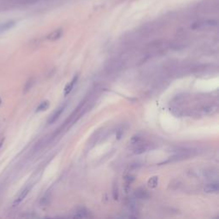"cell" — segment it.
I'll return each instance as SVG.
<instances>
[{"label": "cell", "mask_w": 219, "mask_h": 219, "mask_svg": "<svg viewBox=\"0 0 219 219\" xmlns=\"http://www.w3.org/2000/svg\"><path fill=\"white\" fill-rule=\"evenodd\" d=\"M218 21L215 20H207L201 22H197L193 25V28H202V27H212V26H217Z\"/></svg>", "instance_id": "cell-1"}, {"label": "cell", "mask_w": 219, "mask_h": 219, "mask_svg": "<svg viewBox=\"0 0 219 219\" xmlns=\"http://www.w3.org/2000/svg\"><path fill=\"white\" fill-rule=\"evenodd\" d=\"M113 197H114V200H117L118 198V188L116 184H114L113 186Z\"/></svg>", "instance_id": "cell-13"}, {"label": "cell", "mask_w": 219, "mask_h": 219, "mask_svg": "<svg viewBox=\"0 0 219 219\" xmlns=\"http://www.w3.org/2000/svg\"><path fill=\"white\" fill-rule=\"evenodd\" d=\"M146 151V147L144 145H140L134 148V153L135 154H141Z\"/></svg>", "instance_id": "cell-12"}, {"label": "cell", "mask_w": 219, "mask_h": 219, "mask_svg": "<svg viewBox=\"0 0 219 219\" xmlns=\"http://www.w3.org/2000/svg\"><path fill=\"white\" fill-rule=\"evenodd\" d=\"M49 107V102L48 101H43L42 103L40 104V105L37 107L36 112H40V111H45Z\"/></svg>", "instance_id": "cell-10"}, {"label": "cell", "mask_w": 219, "mask_h": 219, "mask_svg": "<svg viewBox=\"0 0 219 219\" xmlns=\"http://www.w3.org/2000/svg\"><path fill=\"white\" fill-rule=\"evenodd\" d=\"M29 191H30V187H27V188H25L21 193H20V195L18 196V198L16 199V200L14 201V204H13V205H18L19 204L21 203L26 197H27V195L28 194V193H29Z\"/></svg>", "instance_id": "cell-3"}, {"label": "cell", "mask_w": 219, "mask_h": 219, "mask_svg": "<svg viewBox=\"0 0 219 219\" xmlns=\"http://www.w3.org/2000/svg\"><path fill=\"white\" fill-rule=\"evenodd\" d=\"M204 191L205 193H216L218 191V182H213V183H210L207 184L204 188Z\"/></svg>", "instance_id": "cell-5"}, {"label": "cell", "mask_w": 219, "mask_h": 219, "mask_svg": "<svg viewBox=\"0 0 219 219\" xmlns=\"http://www.w3.org/2000/svg\"><path fill=\"white\" fill-rule=\"evenodd\" d=\"M77 79H78V76H74V77H73L72 80H71L69 84H67V86H66V87H65V88H64V95H65V96L69 95V94L71 93L72 89L74 88L75 84H76V81H77Z\"/></svg>", "instance_id": "cell-4"}, {"label": "cell", "mask_w": 219, "mask_h": 219, "mask_svg": "<svg viewBox=\"0 0 219 219\" xmlns=\"http://www.w3.org/2000/svg\"><path fill=\"white\" fill-rule=\"evenodd\" d=\"M157 182H158V178L157 176H153L152 178H150L148 180V187L151 188H155L157 186Z\"/></svg>", "instance_id": "cell-8"}, {"label": "cell", "mask_w": 219, "mask_h": 219, "mask_svg": "<svg viewBox=\"0 0 219 219\" xmlns=\"http://www.w3.org/2000/svg\"><path fill=\"white\" fill-rule=\"evenodd\" d=\"M134 196H135L137 199H146V198L148 197V193H147V192H146V190L140 188V189H138V190L135 191Z\"/></svg>", "instance_id": "cell-7"}, {"label": "cell", "mask_w": 219, "mask_h": 219, "mask_svg": "<svg viewBox=\"0 0 219 219\" xmlns=\"http://www.w3.org/2000/svg\"><path fill=\"white\" fill-rule=\"evenodd\" d=\"M63 110H64V106H61V107H59L58 109L51 116V117H50V119L48 120V123L49 124H52V123H54L58 118H59V116H61V114L63 112Z\"/></svg>", "instance_id": "cell-2"}, {"label": "cell", "mask_w": 219, "mask_h": 219, "mask_svg": "<svg viewBox=\"0 0 219 219\" xmlns=\"http://www.w3.org/2000/svg\"><path fill=\"white\" fill-rule=\"evenodd\" d=\"M140 141H141V137H140V136H134V137L132 138L131 142H132L133 144H139V143H140Z\"/></svg>", "instance_id": "cell-15"}, {"label": "cell", "mask_w": 219, "mask_h": 219, "mask_svg": "<svg viewBox=\"0 0 219 219\" xmlns=\"http://www.w3.org/2000/svg\"><path fill=\"white\" fill-rule=\"evenodd\" d=\"M3 140L1 141V142H0V147H1V146L3 145Z\"/></svg>", "instance_id": "cell-16"}, {"label": "cell", "mask_w": 219, "mask_h": 219, "mask_svg": "<svg viewBox=\"0 0 219 219\" xmlns=\"http://www.w3.org/2000/svg\"><path fill=\"white\" fill-rule=\"evenodd\" d=\"M62 34H63V30L62 29H58L56 31L52 32L51 33H50L49 36L47 37V39L49 40H57L62 36Z\"/></svg>", "instance_id": "cell-6"}, {"label": "cell", "mask_w": 219, "mask_h": 219, "mask_svg": "<svg viewBox=\"0 0 219 219\" xmlns=\"http://www.w3.org/2000/svg\"><path fill=\"white\" fill-rule=\"evenodd\" d=\"M2 105V100H1V98H0V105Z\"/></svg>", "instance_id": "cell-17"}, {"label": "cell", "mask_w": 219, "mask_h": 219, "mask_svg": "<svg viewBox=\"0 0 219 219\" xmlns=\"http://www.w3.org/2000/svg\"><path fill=\"white\" fill-rule=\"evenodd\" d=\"M87 216H88V212L85 208L79 209L76 213V217H79V218H86Z\"/></svg>", "instance_id": "cell-11"}, {"label": "cell", "mask_w": 219, "mask_h": 219, "mask_svg": "<svg viewBox=\"0 0 219 219\" xmlns=\"http://www.w3.org/2000/svg\"><path fill=\"white\" fill-rule=\"evenodd\" d=\"M32 81H33V80H32L31 79H30V80H28V82L26 83V85H25V87H24V89H25V90H24V92H25V93H26L27 91H28V90H29V89L31 88L32 84H33V82H32Z\"/></svg>", "instance_id": "cell-14"}, {"label": "cell", "mask_w": 219, "mask_h": 219, "mask_svg": "<svg viewBox=\"0 0 219 219\" xmlns=\"http://www.w3.org/2000/svg\"><path fill=\"white\" fill-rule=\"evenodd\" d=\"M15 25V22L13 21H7L5 23H3V26L0 27V31H6L10 28H11L13 26Z\"/></svg>", "instance_id": "cell-9"}]
</instances>
